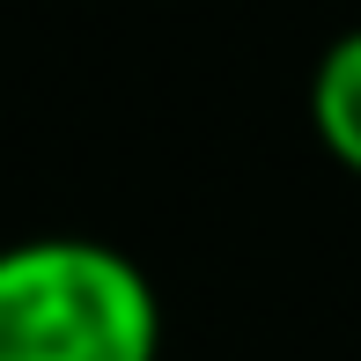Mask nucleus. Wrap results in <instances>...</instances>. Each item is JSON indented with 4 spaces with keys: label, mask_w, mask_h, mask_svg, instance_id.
<instances>
[{
    "label": "nucleus",
    "mask_w": 361,
    "mask_h": 361,
    "mask_svg": "<svg viewBox=\"0 0 361 361\" xmlns=\"http://www.w3.org/2000/svg\"><path fill=\"white\" fill-rule=\"evenodd\" d=\"M0 361H162V288L74 228L0 243Z\"/></svg>",
    "instance_id": "1"
},
{
    "label": "nucleus",
    "mask_w": 361,
    "mask_h": 361,
    "mask_svg": "<svg viewBox=\"0 0 361 361\" xmlns=\"http://www.w3.org/2000/svg\"><path fill=\"white\" fill-rule=\"evenodd\" d=\"M302 111H310L317 147H324V155H332L347 177H361V23L339 30V37L317 52Z\"/></svg>",
    "instance_id": "2"
}]
</instances>
